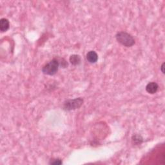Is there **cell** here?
Wrapping results in <instances>:
<instances>
[{"instance_id": "8992f818", "label": "cell", "mask_w": 165, "mask_h": 165, "mask_svg": "<svg viewBox=\"0 0 165 165\" xmlns=\"http://www.w3.org/2000/svg\"><path fill=\"white\" fill-rule=\"evenodd\" d=\"M10 27L9 21L6 18H2L0 20V30L2 32L7 31Z\"/></svg>"}, {"instance_id": "6da1fadb", "label": "cell", "mask_w": 165, "mask_h": 165, "mask_svg": "<svg viewBox=\"0 0 165 165\" xmlns=\"http://www.w3.org/2000/svg\"><path fill=\"white\" fill-rule=\"evenodd\" d=\"M117 41L126 47H131L135 44V39L133 36L126 32H119L115 36Z\"/></svg>"}, {"instance_id": "7a4b0ae2", "label": "cell", "mask_w": 165, "mask_h": 165, "mask_svg": "<svg viewBox=\"0 0 165 165\" xmlns=\"http://www.w3.org/2000/svg\"><path fill=\"white\" fill-rule=\"evenodd\" d=\"M59 66V61L57 59H53L49 63H47L42 69V72L44 74L54 76L58 71Z\"/></svg>"}, {"instance_id": "30bf717a", "label": "cell", "mask_w": 165, "mask_h": 165, "mask_svg": "<svg viewBox=\"0 0 165 165\" xmlns=\"http://www.w3.org/2000/svg\"><path fill=\"white\" fill-rule=\"evenodd\" d=\"M164 63H163L162 64L161 66V70L163 72V74H164Z\"/></svg>"}, {"instance_id": "9c48e42d", "label": "cell", "mask_w": 165, "mask_h": 165, "mask_svg": "<svg viewBox=\"0 0 165 165\" xmlns=\"http://www.w3.org/2000/svg\"><path fill=\"white\" fill-rule=\"evenodd\" d=\"M63 163L62 161L60 159H52V161L51 160V161L50 162L51 164H57V165H59L62 164Z\"/></svg>"}, {"instance_id": "52a82bcc", "label": "cell", "mask_w": 165, "mask_h": 165, "mask_svg": "<svg viewBox=\"0 0 165 165\" xmlns=\"http://www.w3.org/2000/svg\"><path fill=\"white\" fill-rule=\"evenodd\" d=\"M69 61L72 65H78L81 63V57L77 54H73L70 56L69 58Z\"/></svg>"}, {"instance_id": "3957f363", "label": "cell", "mask_w": 165, "mask_h": 165, "mask_svg": "<svg viewBox=\"0 0 165 165\" xmlns=\"http://www.w3.org/2000/svg\"><path fill=\"white\" fill-rule=\"evenodd\" d=\"M83 103V99L81 97H78L74 99L66 100L63 104V109L66 111H72L80 108Z\"/></svg>"}, {"instance_id": "ba28073f", "label": "cell", "mask_w": 165, "mask_h": 165, "mask_svg": "<svg viewBox=\"0 0 165 165\" xmlns=\"http://www.w3.org/2000/svg\"><path fill=\"white\" fill-rule=\"evenodd\" d=\"M132 142L133 144L136 145L140 144L143 142V138L141 137V136L139 135H135L132 137Z\"/></svg>"}, {"instance_id": "277c9868", "label": "cell", "mask_w": 165, "mask_h": 165, "mask_svg": "<svg viewBox=\"0 0 165 165\" xmlns=\"http://www.w3.org/2000/svg\"><path fill=\"white\" fill-rule=\"evenodd\" d=\"M159 88L158 84L156 82H150L146 86V90L150 94H154L157 92Z\"/></svg>"}, {"instance_id": "5b68a950", "label": "cell", "mask_w": 165, "mask_h": 165, "mask_svg": "<svg viewBox=\"0 0 165 165\" xmlns=\"http://www.w3.org/2000/svg\"><path fill=\"white\" fill-rule=\"evenodd\" d=\"M86 58L89 63H95L97 62V60H98V55H97V54L95 51H91L87 54Z\"/></svg>"}]
</instances>
